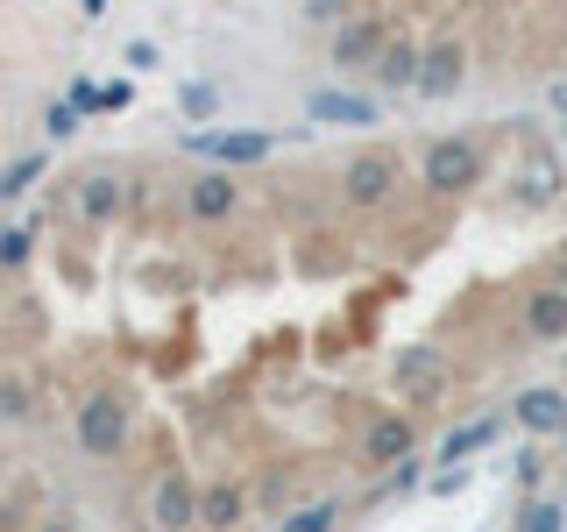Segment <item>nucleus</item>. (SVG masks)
Masks as SVG:
<instances>
[{"label": "nucleus", "mask_w": 567, "mask_h": 532, "mask_svg": "<svg viewBox=\"0 0 567 532\" xmlns=\"http://www.w3.org/2000/svg\"><path fill=\"white\" fill-rule=\"evenodd\" d=\"M128 433H135V405L121 398V390H93V398L79 405V448L93 461H114L128 448Z\"/></svg>", "instance_id": "f257e3e1"}, {"label": "nucleus", "mask_w": 567, "mask_h": 532, "mask_svg": "<svg viewBox=\"0 0 567 532\" xmlns=\"http://www.w3.org/2000/svg\"><path fill=\"white\" fill-rule=\"evenodd\" d=\"M419 177H425V192L433 200H461L468 185H483V150L475 142H433V150L419 156Z\"/></svg>", "instance_id": "f03ea898"}, {"label": "nucleus", "mask_w": 567, "mask_h": 532, "mask_svg": "<svg viewBox=\"0 0 567 532\" xmlns=\"http://www.w3.org/2000/svg\"><path fill=\"white\" fill-rule=\"evenodd\" d=\"M390 192H398V156H390V150H362V156L341 164V200L348 206L369 213V206H383Z\"/></svg>", "instance_id": "7ed1b4c3"}, {"label": "nucleus", "mask_w": 567, "mask_h": 532, "mask_svg": "<svg viewBox=\"0 0 567 532\" xmlns=\"http://www.w3.org/2000/svg\"><path fill=\"white\" fill-rule=\"evenodd\" d=\"M185 150L213 156V164H262V156H277V135L270 129H241V135H185Z\"/></svg>", "instance_id": "20e7f679"}, {"label": "nucleus", "mask_w": 567, "mask_h": 532, "mask_svg": "<svg viewBox=\"0 0 567 532\" xmlns=\"http://www.w3.org/2000/svg\"><path fill=\"white\" fill-rule=\"evenodd\" d=\"M461 79H468V50H461L454 35H447V43H433V50L419 58V93H425V100H447Z\"/></svg>", "instance_id": "39448f33"}, {"label": "nucleus", "mask_w": 567, "mask_h": 532, "mask_svg": "<svg viewBox=\"0 0 567 532\" xmlns=\"http://www.w3.org/2000/svg\"><path fill=\"white\" fill-rule=\"evenodd\" d=\"M185 206H192V221H227V213L241 206V185L227 177V164H220V171H199V177L185 185Z\"/></svg>", "instance_id": "423d86ee"}, {"label": "nucleus", "mask_w": 567, "mask_h": 532, "mask_svg": "<svg viewBox=\"0 0 567 532\" xmlns=\"http://www.w3.org/2000/svg\"><path fill=\"white\" fill-rule=\"evenodd\" d=\"M404 454H412V419H404V412H377L369 433H362V461H369V469H390V461H404Z\"/></svg>", "instance_id": "0eeeda50"}, {"label": "nucleus", "mask_w": 567, "mask_h": 532, "mask_svg": "<svg viewBox=\"0 0 567 532\" xmlns=\"http://www.w3.org/2000/svg\"><path fill=\"white\" fill-rule=\"evenodd\" d=\"M525 334L532 341H567V284L525 291Z\"/></svg>", "instance_id": "6e6552de"}, {"label": "nucleus", "mask_w": 567, "mask_h": 532, "mask_svg": "<svg viewBox=\"0 0 567 532\" xmlns=\"http://www.w3.org/2000/svg\"><path fill=\"white\" fill-rule=\"evenodd\" d=\"M390 43L383 22H348V29H333V43H327V58L333 71H362V64H377V50Z\"/></svg>", "instance_id": "1a4fd4ad"}, {"label": "nucleus", "mask_w": 567, "mask_h": 532, "mask_svg": "<svg viewBox=\"0 0 567 532\" xmlns=\"http://www.w3.org/2000/svg\"><path fill=\"white\" fill-rule=\"evenodd\" d=\"M511 419H518L525 433H567V398L560 390H518V398H511Z\"/></svg>", "instance_id": "9d476101"}, {"label": "nucleus", "mask_w": 567, "mask_h": 532, "mask_svg": "<svg viewBox=\"0 0 567 532\" xmlns=\"http://www.w3.org/2000/svg\"><path fill=\"white\" fill-rule=\"evenodd\" d=\"M419 58H425V50L412 43V35H398V43L377 50V64H369V71H377L383 93H404V85H419Z\"/></svg>", "instance_id": "9b49d317"}, {"label": "nucleus", "mask_w": 567, "mask_h": 532, "mask_svg": "<svg viewBox=\"0 0 567 532\" xmlns=\"http://www.w3.org/2000/svg\"><path fill=\"white\" fill-rule=\"evenodd\" d=\"M121 206H128V185H121L114 171H85L79 177V213L85 221H114Z\"/></svg>", "instance_id": "f8f14e48"}, {"label": "nucleus", "mask_w": 567, "mask_h": 532, "mask_svg": "<svg viewBox=\"0 0 567 532\" xmlns=\"http://www.w3.org/2000/svg\"><path fill=\"white\" fill-rule=\"evenodd\" d=\"M150 511H156V525H199V490H192L185 475L171 469L164 483H156V504H150Z\"/></svg>", "instance_id": "ddd939ff"}, {"label": "nucleus", "mask_w": 567, "mask_h": 532, "mask_svg": "<svg viewBox=\"0 0 567 532\" xmlns=\"http://www.w3.org/2000/svg\"><path fill=\"white\" fill-rule=\"evenodd\" d=\"M433 383H440V362H433L425 348H404V355H398V390H404V398H425Z\"/></svg>", "instance_id": "4468645a"}, {"label": "nucleus", "mask_w": 567, "mask_h": 532, "mask_svg": "<svg viewBox=\"0 0 567 532\" xmlns=\"http://www.w3.org/2000/svg\"><path fill=\"white\" fill-rule=\"evenodd\" d=\"M241 504H248V497L235 483H213V490H199V525H235Z\"/></svg>", "instance_id": "2eb2a0df"}, {"label": "nucleus", "mask_w": 567, "mask_h": 532, "mask_svg": "<svg viewBox=\"0 0 567 532\" xmlns=\"http://www.w3.org/2000/svg\"><path fill=\"white\" fill-rule=\"evenodd\" d=\"M496 433H504V419H475V426H461V433H447V448H440V461H447V469H454V461L461 454H475V448H489V440Z\"/></svg>", "instance_id": "dca6fc26"}, {"label": "nucleus", "mask_w": 567, "mask_h": 532, "mask_svg": "<svg viewBox=\"0 0 567 532\" xmlns=\"http://www.w3.org/2000/svg\"><path fill=\"white\" fill-rule=\"evenodd\" d=\"M312 121H377V106L354 93H312Z\"/></svg>", "instance_id": "f3484780"}, {"label": "nucleus", "mask_w": 567, "mask_h": 532, "mask_svg": "<svg viewBox=\"0 0 567 532\" xmlns=\"http://www.w3.org/2000/svg\"><path fill=\"white\" fill-rule=\"evenodd\" d=\"M35 177H43V156H22V164H14L8 177H0V200H22V192L35 185Z\"/></svg>", "instance_id": "a211bd4d"}, {"label": "nucleus", "mask_w": 567, "mask_h": 532, "mask_svg": "<svg viewBox=\"0 0 567 532\" xmlns=\"http://www.w3.org/2000/svg\"><path fill=\"white\" fill-rule=\"evenodd\" d=\"M0 419H35V398L22 383H0Z\"/></svg>", "instance_id": "6ab92c4d"}, {"label": "nucleus", "mask_w": 567, "mask_h": 532, "mask_svg": "<svg viewBox=\"0 0 567 532\" xmlns=\"http://www.w3.org/2000/svg\"><path fill=\"white\" fill-rule=\"evenodd\" d=\"M333 519H341V504H312V511H298V519H284L291 532H327Z\"/></svg>", "instance_id": "aec40b11"}, {"label": "nucleus", "mask_w": 567, "mask_h": 532, "mask_svg": "<svg viewBox=\"0 0 567 532\" xmlns=\"http://www.w3.org/2000/svg\"><path fill=\"white\" fill-rule=\"evenodd\" d=\"M560 519H567L560 504H525V511H518V525H525V532H554Z\"/></svg>", "instance_id": "412c9836"}, {"label": "nucleus", "mask_w": 567, "mask_h": 532, "mask_svg": "<svg viewBox=\"0 0 567 532\" xmlns=\"http://www.w3.org/2000/svg\"><path fill=\"white\" fill-rule=\"evenodd\" d=\"M22 263H29V235L8 227V235H0V270H22Z\"/></svg>", "instance_id": "4be33fe9"}, {"label": "nucleus", "mask_w": 567, "mask_h": 532, "mask_svg": "<svg viewBox=\"0 0 567 532\" xmlns=\"http://www.w3.org/2000/svg\"><path fill=\"white\" fill-rule=\"evenodd\" d=\"M43 129L50 135H71V129H79V100H71V106H43Z\"/></svg>", "instance_id": "5701e85b"}, {"label": "nucleus", "mask_w": 567, "mask_h": 532, "mask_svg": "<svg viewBox=\"0 0 567 532\" xmlns=\"http://www.w3.org/2000/svg\"><path fill=\"white\" fill-rule=\"evenodd\" d=\"M333 8H348V0H306V14H312V22H333Z\"/></svg>", "instance_id": "b1692460"}, {"label": "nucleus", "mask_w": 567, "mask_h": 532, "mask_svg": "<svg viewBox=\"0 0 567 532\" xmlns=\"http://www.w3.org/2000/svg\"><path fill=\"white\" fill-rule=\"evenodd\" d=\"M560 114H567V93H560Z\"/></svg>", "instance_id": "393cba45"}, {"label": "nucleus", "mask_w": 567, "mask_h": 532, "mask_svg": "<svg viewBox=\"0 0 567 532\" xmlns=\"http://www.w3.org/2000/svg\"><path fill=\"white\" fill-rule=\"evenodd\" d=\"M560 284H567V263H560Z\"/></svg>", "instance_id": "a878e982"}]
</instances>
